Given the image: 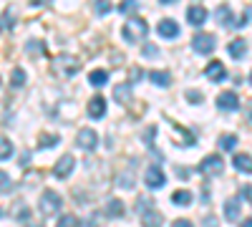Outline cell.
<instances>
[{"label": "cell", "mask_w": 252, "mask_h": 227, "mask_svg": "<svg viewBox=\"0 0 252 227\" xmlns=\"http://www.w3.org/2000/svg\"><path fill=\"white\" fill-rule=\"evenodd\" d=\"M51 71H53L58 78H71V76H76V73L81 71V64H78L73 56L61 53V56H56V58L51 61Z\"/></svg>", "instance_id": "1"}, {"label": "cell", "mask_w": 252, "mask_h": 227, "mask_svg": "<svg viewBox=\"0 0 252 227\" xmlns=\"http://www.w3.org/2000/svg\"><path fill=\"white\" fill-rule=\"evenodd\" d=\"M146 33H149V26H146L141 18H129V20H126V26H124V38H126V40L139 43Z\"/></svg>", "instance_id": "2"}, {"label": "cell", "mask_w": 252, "mask_h": 227, "mask_svg": "<svg viewBox=\"0 0 252 227\" xmlns=\"http://www.w3.org/2000/svg\"><path fill=\"white\" fill-rule=\"evenodd\" d=\"M38 204H40V215L51 217V215H56V212L61 210V195L46 190L43 195H40V202H38Z\"/></svg>", "instance_id": "3"}, {"label": "cell", "mask_w": 252, "mask_h": 227, "mask_svg": "<svg viewBox=\"0 0 252 227\" xmlns=\"http://www.w3.org/2000/svg\"><path fill=\"white\" fill-rule=\"evenodd\" d=\"M215 46H217V40H215L212 33H199V35L192 38V48H194L197 53H212Z\"/></svg>", "instance_id": "4"}, {"label": "cell", "mask_w": 252, "mask_h": 227, "mask_svg": "<svg viewBox=\"0 0 252 227\" xmlns=\"http://www.w3.org/2000/svg\"><path fill=\"white\" fill-rule=\"evenodd\" d=\"M222 169H224V162H222L220 154H209L199 164V172L202 174H222Z\"/></svg>", "instance_id": "5"}, {"label": "cell", "mask_w": 252, "mask_h": 227, "mask_svg": "<svg viewBox=\"0 0 252 227\" xmlns=\"http://www.w3.org/2000/svg\"><path fill=\"white\" fill-rule=\"evenodd\" d=\"M76 144H78L81 149H86V152H94V149H96V144H98V134H96L94 129L86 127V129H81V131H78Z\"/></svg>", "instance_id": "6"}, {"label": "cell", "mask_w": 252, "mask_h": 227, "mask_svg": "<svg viewBox=\"0 0 252 227\" xmlns=\"http://www.w3.org/2000/svg\"><path fill=\"white\" fill-rule=\"evenodd\" d=\"M217 106H220L222 111H237V109H240V96H237L235 91H222V94L217 96Z\"/></svg>", "instance_id": "7"}, {"label": "cell", "mask_w": 252, "mask_h": 227, "mask_svg": "<svg viewBox=\"0 0 252 227\" xmlns=\"http://www.w3.org/2000/svg\"><path fill=\"white\" fill-rule=\"evenodd\" d=\"M73 167H76V159L71 157V154H63L58 162H56V167H53V174L58 177V179H63V177H68L71 172H73Z\"/></svg>", "instance_id": "8"}, {"label": "cell", "mask_w": 252, "mask_h": 227, "mask_svg": "<svg viewBox=\"0 0 252 227\" xmlns=\"http://www.w3.org/2000/svg\"><path fill=\"white\" fill-rule=\"evenodd\" d=\"M146 187H149V190H159V187H164V172L157 167V164L146 169Z\"/></svg>", "instance_id": "9"}, {"label": "cell", "mask_w": 252, "mask_h": 227, "mask_svg": "<svg viewBox=\"0 0 252 227\" xmlns=\"http://www.w3.org/2000/svg\"><path fill=\"white\" fill-rule=\"evenodd\" d=\"M187 20L192 26H202L204 20H207V8L204 5H192V8L187 10Z\"/></svg>", "instance_id": "10"}, {"label": "cell", "mask_w": 252, "mask_h": 227, "mask_svg": "<svg viewBox=\"0 0 252 227\" xmlns=\"http://www.w3.org/2000/svg\"><path fill=\"white\" fill-rule=\"evenodd\" d=\"M103 114H106V101H103L101 96H94L89 101V116L91 119H101Z\"/></svg>", "instance_id": "11"}, {"label": "cell", "mask_w": 252, "mask_h": 227, "mask_svg": "<svg viewBox=\"0 0 252 227\" xmlns=\"http://www.w3.org/2000/svg\"><path fill=\"white\" fill-rule=\"evenodd\" d=\"M114 98H116V104H131V84L114 86Z\"/></svg>", "instance_id": "12"}, {"label": "cell", "mask_w": 252, "mask_h": 227, "mask_svg": "<svg viewBox=\"0 0 252 227\" xmlns=\"http://www.w3.org/2000/svg\"><path fill=\"white\" fill-rule=\"evenodd\" d=\"M207 78L209 81H224V76H227V71H224V66L220 64V61H212V64L207 66Z\"/></svg>", "instance_id": "13"}, {"label": "cell", "mask_w": 252, "mask_h": 227, "mask_svg": "<svg viewBox=\"0 0 252 227\" xmlns=\"http://www.w3.org/2000/svg\"><path fill=\"white\" fill-rule=\"evenodd\" d=\"M159 33H161L164 38H177V35H179V26L174 23V20L164 18L161 23H159Z\"/></svg>", "instance_id": "14"}, {"label": "cell", "mask_w": 252, "mask_h": 227, "mask_svg": "<svg viewBox=\"0 0 252 227\" xmlns=\"http://www.w3.org/2000/svg\"><path fill=\"white\" fill-rule=\"evenodd\" d=\"M141 222H144V227H161L164 217H161V212H157V210H146L144 217H141Z\"/></svg>", "instance_id": "15"}, {"label": "cell", "mask_w": 252, "mask_h": 227, "mask_svg": "<svg viewBox=\"0 0 252 227\" xmlns=\"http://www.w3.org/2000/svg\"><path fill=\"white\" fill-rule=\"evenodd\" d=\"M232 164L240 169V172H245V174H252V157L250 154H237L235 159H232Z\"/></svg>", "instance_id": "16"}, {"label": "cell", "mask_w": 252, "mask_h": 227, "mask_svg": "<svg viewBox=\"0 0 252 227\" xmlns=\"http://www.w3.org/2000/svg\"><path fill=\"white\" fill-rule=\"evenodd\" d=\"M217 18L222 20V26H237L235 23V13H232V8H229V5H220L217 8Z\"/></svg>", "instance_id": "17"}, {"label": "cell", "mask_w": 252, "mask_h": 227, "mask_svg": "<svg viewBox=\"0 0 252 227\" xmlns=\"http://www.w3.org/2000/svg\"><path fill=\"white\" fill-rule=\"evenodd\" d=\"M227 51H229V56H232V58H242L245 51H247V40H242V38L232 40V43L227 46Z\"/></svg>", "instance_id": "18"}, {"label": "cell", "mask_w": 252, "mask_h": 227, "mask_svg": "<svg viewBox=\"0 0 252 227\" xmlns=\"http://www.w3.org/2000/svg\"><path fill=\"white\" fill-rule=\"evenodd\" d=\"M149 81H152V84H157V86H169L172 84V76H169V71H152L149 73Z\"/></svg>", "instance_id": "19"}, {"label": "cell", "mask_w": 252, "mask_h": 227, "mask_svg": "<svg viewBox=\"0 0 252 227\" xmlns=\"http://www.w3.org/2000/svg\"><path fill=\"white\" fill-rule=\"evenodd\" d=\"M224 217H227L229 222H235V220L240 217V202H237V199H229V202L224 204Z\"/></svg>", "instance_id": "20"}, {"label": "cell", "mask_w": 252, "mask_h": 227, "mask_svg": "<svg viewBox=\"0 0 252 227\" xmlns=\"http://www.w3.org/2000/svg\"><path fill=\"white\" fill-rule=\"evenodd\" d=\"M106 215L109 217H121L124 215V202L121 199H109L106 202Z\"/></svg>", "instance_id": "21"}, {"label": "cell", "mask_w": 252, "mask_h": 227, "mask_svg": "<svg viewBox=\"0 0 252 227\" xmlns=\"http://www.w3.org/2000/svg\"><path fill=\"white\" fill-rule=\"evenodd\" d=\"M106 81H109V73H106V71H101V68L89 73V84H91V86H103Z\"/></svg>", "instance_id": "22"}, {"label": "cell", "mask_w": 252, "mask_h": 227, "mask_svg": "<svg viewBox=\"0 0 252 227\" xmlns=\"http://www.w3.org/2000/svg\"><path fill=\"white\" fill-rule=\"evenodd\" d=\"M116 182H119V187H124V190H131V187H134V169H126V172H121Z\"/></svg>", "instance_id": "23"}, {"label": "cell", "mask_w": 252, "mask_h": 227, "mask_svg": "<svg viewBox=\"0 0 252 227\" xmlns=\"http://www.w3.org/2000/svg\"><path fill=\"white\" fill-rule=\"evenodd\" d=\"M172 202H174V204H182V207H187V204H192V192L179 190V192L172 195Z\"/></svg>", "instance_id": "24"}, {"label": "cell", "mask_w": 252, "mask_h": 227, "mask_svg": "<svg viewBox=\"0 0 252 227\" xmlns=\"http://www.w3.org/2000/svg\"><path fill=\"white\" fill-rule=\"evenodd\" d=\"M220 147H222L224 152H232V149L237 147V136H235V134H222V136H220Z\"/></svg>", "instance_id": "25"}, {"label": "cell", "mask_w": 252, "mask_h": 227, "mask_svg": "<svg viewBox=\"0 0 252 227\" xmlns=\"http://www.w3.org/2000/svg\"><path fill=\"white\" fill-rule=\"evenodd\" d=\"M10 190H13V179H10V174L0 169V195H8Z\"/></svg>", "instance_id": "26"}, {"label": "cell", "mask_w": 252, "mask_h": 227, "mask_svg": "<svg viewBox=\"0 0 252 227\" xmlns=\"http://www.w3.org/2000/svg\"><path fill=\"white\" fill-rule=\"evenodd\" d=\"M10 157H13V144H10V139L0 136V159H10Z\"/></svg>", "instance_id": "27"}, {"label": "cell", "mask_w": 252, "mask_h": 227, "mask_svg": "<svg viewBox=\"0 0 252 227\" xmlns=\"http://www.w3.org/2000/svg\"><path fill=\"white\" fill-rule=\"evenodd\" d=\"M10 84H13L15 89H20V86H23V84H26V71H23V68H13Z\"/></svg>", "instance_id": "28"}, {"label": "cell", "mask_w": 252, "mask_h": 227, "mask_svg": "<svg viewBox=\"0 0 252 227\" xmlns=\"http://www.w3.org/2000/svg\"><path fill=\"white\" fill-rule=\"evenodd\" d=\"M40 149H51V147H56L58 144V136L56 134H40Z\"/></svg>", "instance_id": "29"}, {"label": "cell", "mask_w": 252, "mask_h": 227, "mask_svg": "<svg viewBox=\"0 0 252 227\" xmlns=\"http://www.w3.org/2000/svg\"><path fill=\"white\" fill-rule=\"evenodd\" d=\"M56 227H78V217L76 215H63Z\"/></svg>", "instance_id": "30"}, {"label": "cell", "mask_w": 252, "mask_h": 227, "mask_svg": "<svg viewBox=\"0 0 252 227\" xmlns=\"http://www.w3.org/2000/svg\"><path fill=\"white\" fill-rule=\"evenodd\" d=\"M26 51L28 53H43V43H40V40H31V43L26 46Z\"/></svg>", "instance_id": "31"}, {"label": "cell", "mask_w": 252, "mask_h": 227, "mask_svg": "<svg viewBox=\"0 0 252 227\" xmlns=\"http://www.w3.org/2000/svg\"><path fill=\"white\" fill-rule=\"evenodd\" d=\"M144 56L146 58H157L159 56V48L157 46H144Z\"/></svg>", "instance_id": "32"}, {"label": "cell", "mask_w": 252, "mask_h": 227, "mask_svg": "<svg viewBox=\"0 0 252 227\" xmlns=\"http://www.w3.org/2000/svg\"><path fill=\"white\" fill-rule=\"evenodd\" d=\"M3 28H5V31L13 28V13H10V10H5V15H3Z\"/></svg>", "instance_id": "33"}, {"label": "cell", "mask_w": 252, "mask_h": 227, "mask_svg": "<svg viewBox=\"0 0 252 227\" xmlns=\"http://www.w3.org/2000/svg\"><path fill=\"white\" fill-rule=\"evenodd\" d=\"M154 136H157V127H149V129L144 131V141H152Z\"/></svg>", "instance_id": "34"}, {"label": "cell", "mask_w": 252, "mask_h": 227, "mask_svg": "<svg viewBox=\"0 0 252 227\" xmlns=\"http://www.w3.org/2000/svg\"><path fill=\"white\" fill-rule=\"evenodd\" d=\"M136 8H139L136 3H124V5H121V13H134Z\"/></svg>", "instance_id": "35"}, {"label": "cell", "mask_w": 252, "mask_h": 227, "mask_svg": "<svg viewBox=\"0 0 252 227\" xmlns=\"http://www.w3.org/2000/svg\"><path fill=\"white\" fill-rule=\"evenodd\" d=\"M187 98L189 101H202V94L199 91H187Z\"/></svg>", "instance_id": "36"}, {"label": "cell", "mask_w": 252, "mask_h": 227, "mask_svg": "<svg viewBox=\"0 0 252 227\" xmlns=\"http://www.w3.org/2000/svg\"><path fill=\"white\" fill-rule=\"evenodd\" d=\"M96 10H98V13H109V10H111V5H109V3H103V0H101V3L96 5Z\"/></svg>", "instance_id": "37"}, {"label": "cell", "mask_w": 252, "mask_h": 227, "mask_svg": "<svg viewBox=\"0 0 252 227\" xmlns=\"http://www.w3.org/2000/svg\"><path fill=\"white\" fill-rule=\"evenodd\" d=\"M172 227H192V222L189 220H177V222H172Z\"/></svg>", "instance_id": "38"}, {"label": "cell", "mask_w": 252, "mask_h": 227, "mask_svg": "<svg viewBox=\"0 0 252 227\" xmlns=\"http://www.w3.org/2000/svg\"><path fill=\"white\" fill-rule=\"evenodd\" d=\"M204 227H217V217H207L204 220Z\"/></svg>", "instance_id": "39"}, {"label": "cell", "mask_w": 252, "mask_h": 227, "mask_svg": "<svg viewBox=\"0 0 252 227\" xmlns=\"http://www.w3.org/2000/svg\"><path fill=\"white\" fill-rule=\"evenodd\" d=\"M139 76H141V71H139V68H134V71H131V81H136Z\"/></svg>", "instance_id": "40"}, {"label": "cell", "mask_w": 252, "mask_h": 227, "mask_svg": "<svg viewBox=\"0 0 252 227\" xmlns=\"http://www.w3.org/2000/svg\"><path fill=\"white\" fill-rule=\"evenodd\" d=\"M242 227H252V217H250V220H245V222H242Z\"/></svg>", "instance_id": "41"}, {"label": "cell", "mask_w": 252, "mask_h": 227, "mask_svg": "<svg viewBox=\"0 0 252 227\" xmlns=\"http://www.w3.org/2000/svg\"><path fill=\"white\" fill-rule=\"evenodd\" d=\"M250 84H252V71H250Z\"/></svg>", "instance_id": "42"}]
</instances>
